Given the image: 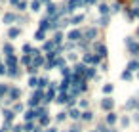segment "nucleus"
<instances>
[{"label":"nucleus","mask_w":139,"mask_h":132,"mask_svg":"<svg viewBox=\"0 0 139 132\" xmlns=\"http://www.w3.org/2000/svg\"><path fill=\"white\" fill-rule=\"evenodd\" d=\"M112 105H114V102L111 100V98H105V100L101 102V107H103L105 111H111V109H112Z\"/></svg>","instance_id":"f257e3e1"},{"label":"nucleus","mask_w":139,"mask_h":132,"mask_svg":"<svg viewBox=\"0 0 139 132\" xmlns=\"http://www.w3.org/2000/svg\"><path fill=\"white\" fill-rule=\"evenodd\" d=\"M128 50H130V54L137 56V54H139V42H132V44L128 46Z\"/></svg>","instance_id":"f03ea898"},{"label":"nucleus","mask_w":139,"mask_h":132,"mask_svg":"<svg viewBox=\"0 0 139 132\" xmlns=\"http://www.w3.org/2000/svg\"><path fill=\"white\" fill-rule=\"evenodd\" d=\"M95 35H97L95 29H88V31L84 33V38H86V40H92V38H95Z\"/></svg>","instance_id":"7ed1b4c3"},{"label":"nucleus","mask_w":139,"mask_h":132,"mask_svg":"<svg viewBox=\"0 0 139 132\" xmlns=\"http://www.w3.org/2000/svg\"><path fill=\"white\" fill-rule=\"evenodd\" d=\"M139 69V60H133V61H130L128 63V71L132 73V71H137Z\"/></svg>","instance_id":"20e7f679"},{"label":"nucleus","mask_w":139,"mask_h":132,"mask_svg":"<svg viewBox=\"0 0 139 132\" xmlns=\"http://www.w3.org/2000/svg\"><path fill=\"white\" fill-rule=\"evenodd\" d=\"M80 37H82V33H80V31H71L69 33V40H78Z\"/></svg>","instance_id":"39448f33"},{"label":"nucleus","mask_w":139,"mask_h":132,"mask_svg":"<svg viewBox=\"0 0 139 132\" xmlns=\"http://www.w3.org/2000/svg\"><path fill=\"white\" fill-rule=\"evenodd\" d=\"M97 52H99V57H105L107 56V48H105L103 44H97Z\"/></svg>","instance_id":"423d86ee"},{"label":"nucleus","mask_w":139,"mask_h":132,"mask_svg":"<svg viewBox=\"0 0 139 132\" xmlns=\"http://www.w3.org/2000/svg\"><path fill=\"white\" fill-rule=\"evenodd\" d=\"M10 98H12V100H17V98H19V90L17 88H12L10 90Z\"/></svg>","instance_id":"0eeeda50"},{"label":"nucleus","mask_w":139,"mask_h":132,"mask_svg":"<svg viewBox=\"0 0 139 132\" xmlns=\"http://www.w3.org/2000/svg\"><path fill=\"white\" fill-rule=\"evenodd\" d=\"M107 122H109V125H114V122H116V115H114V113H109V115H107Z\"/></svg>","instance_id":"6e6552de"},{"label":"nucleus","mask_w":139,"mask_h":132,"mask_svg":"<svg viewBox=\"0 0 139 132\" xmlns=\"http://www.w3.org/2000/svg\"><path fill=\"white\" fill-rule=\"evenodd\" d=\"M99 12H101L103 15H107V13H109V6H107V4H101V6H99Z\"/></svg>","instance_id":"1a4fd4ad"},{"label":"nucleus","mask_w":139,"mask_h":132,"mask_svg":"<svg viewBox=\"0 0 139 132\" xmlns=\"http://www.w3.org/2000/svg\"><path fill=\"white\" fill-rule=\"evenodd\" d=\"M48 27H50V21H48V19L40 21V31H44V29H48Z\"/></svg>","instance_id":"9d476101"},{"label":"nucleus","mask_w":139,"mask_h":132,"mask_svg":"<svg viewBox=\"0 0 139 132\" xmlns=\"http://www.w3.org/2000/svg\"><path fill=\"white\" fill-rule=\"evenodd\" d=\"M122 79H124V80H130V79H132V73H130V71L126 69L124 73H122Z\"/></svg>","instance_id":"9b49d317"},{"label":"nucleus","mask_w":139,"mask_h":132,"mask_svg":"<svg viewBox=\"0 0 139 132\" xmlns=\"http://www.w3.org/2000/svg\"><path fill=\"white\" fill-rule=\"evenodd\" d=\"M103 92H105V94H111V92H112V84H105V86H103Z\"/></svg>","instance_id":"f8f14e48"},{"label":"nucleus","mask_w":139,"mask_h":132,"mask_svg":"<svg viewBox=\"0 0 139 132\" xmlns=\"http://www.w3.org/2000/svg\"><path fill=\"white\" fill-rule=\"evenodd\" d=\"M82 119H84V121H92V113H90V111H84V113H82Z\"/></svg>","instance_id":"ddd939ff"},{"label":"nucleus","mask_w":139,"mask_h":132,"mask_svg":"<svg viewBox=\"0 0 139 132\" xmlns=\"http://www.w3.org/2000/svg\"><path fill=\"white\" fill-rule=\"evenodd\" d=\"M135 105H137V102H135V100H130V102L126 103V107H128V109H133Z\"/></svg>","instance_id":"4468645a"},{"label":"nucleus","mask_w":139,"mask_h":132,"mask_svg":"<svg viewBox=\"0 0 139 132\" xmlns=\"http://www.w3.org/2000/svg\"><path fill=\"white\" fill-rule=\"evenodd\" d=\"M13 19H15V17H13L12 13H6V15H4V21H6V23H10V21H13Z\"/></svg>","instance_id":"2eb2a0df"},{"label":"nucleus","mask_w":139,"mask_h":132,"mask_svg":"<svg viewBox=\"0 0 139 132\" xmlns=\"http://www.w3.org/2000/svg\"><path fill=\"white\" fill-rule=\"evenodd\" d=\"M93 75H95V71H93V69H86V79H92Z\"/></svg>","instance_id":"dca6fc26"},{"label":"nucleus","mask_w":139,"mask_h":132,"mask_svg":"<svg viewBox=\"0 0 139 132\" xmlns=\"http://www.w3.org/2000/svg\"><path fill=\"white\" fill-rule=\"evenodd\" d=\"M99 23H101V25H107V23H109V15H103V17L99 19Z\"/></svg>","instance_id":"f3484780"},{"label":"nucleus","mask_w":139,"mask_h":132,"mask_svg":"<svg viewBox=\"0 0 139 132\" xmlns=\"http://www.w3.org/2000/svg\"><path fill=\"white\" fill-rule=\"evenodd\" d=\"M71 117H72V119H78V117H80L78 109H72V111H71Z\"/></svg>","instance_id":"a211bd4d"},{"label":"nucleus","mask_w":139,"mask_h":132,"mask_svg":"<svg viewBox=\"0 0 139 132\" xmlns=\"http://www.w3.org/2000/svg\"><path fill=\"white\" fill-rule=\"evenodd\" d=\"M36 40H44V31H38L36 33Z\"/></svg>","instance_id":"6ab92c4d"},{"label":"nucleus","mask_w":139,"mask_h":132,"mask_svg":"<svg viewBox=\"0 0 139 132\" xmlns=\"http://www.w3.org/2000/svg\"><path fill=\"white\" fill-rule=\"evenodd\" d=\"M19 35V29H12L10 31V37H17Z\"/></svg>","instance_id":"aec40b11"},{"label":"nucleus","mask_w":139,"mask_h":132,"mask_svg":"<svg viewBox=\"0 0 139 132\" xmlns=\"http://www.w3.org/2000/svg\"><path fill=\"white\" fill-rule=\"evenodd\" d=\"M46 84H48V80H46V79H40V82H38V86L42 88V86H46Z\"/></svg>","instance_id":"412c9836"},{"label":"nucleus","mask_w":139,"mask_h":132,"mask_svg":"<svg viewBox=\"0 0 139 132\" xmlns=\"http://www.w3.org/2000/svg\"><path fill=\"white\" fill-rule=\"evenodd\" d=\"M84 17H82V15H76V17L75 19H72V23H80V21H82Z\"/></svg>","instance_id":"4be33fe9"},{"label":"nucleus","mask_w":139,"mask_h":132,"mask_svg":"<svg viewBox=\"0 0 139 132\" xmlns=\"http://www.w3.org/2000/svg\"><path fill=\"white\" fill-rule=\"evenodd\" d=\"M4 50H6V52H8V54H10V56H12V52H13V48H12V46H10V44H8V46H6V48H4Z\"/></svg>","instance_id":"5701e85b"},{"label":"nucleus","mask_w":139,"mask_h":132,"mask_svg":"<svg viewBox=\"0 0 139 132\" xmlns=\"http://www.w3.org/2000/svg\"><path fill=\"white\" fill-rule=\"evenodd\" d=\"M40 125L46 126V125H48V117H42V119H40Z\"/></svg>","instance_id":"b1692460"},{"label":"nucleus","mask_w":139,"mask_h":132,"mask_svg":"<svg viewBox=\"0 0 139 132\" xmlns=\"http://www.w3.org/2000/svg\"><path fill=\"white\" fill-rule=\"evenodd\" d=\"M38 6H40V2H38V0H34V4H32V10H38Z\"/></svg>","instance_id":"393cba45"},{"label":"nucleus","mask_w":139,"mask_h":132,"mask_svg":"<svg viewBox=\"0 0 139 132\" xmlns=\"http://www.w3.org/2000/svg\"><path fill=\"white\" fill-rule=\"evenodd\" d=\"M128 122H130L128 117H124V119H122V126H128Z\"/></svg>","instance_id":"a878e982"},{"label":"nucleus","mask_w":139,"mask_h":132,"mask_svg":"<svg viewBox=\"0 0 139 132\" xmlns=\"http://www.w3.org/2000/svg\"><path fill=\"white\" fill-rule=\"evenodd\" d=\"M25 130H32V125H31V122H25Z\"/></svg>","instance_id":"bb28decb"},{"label":"nucleus","mask_w":139,"mask_h":132,"mask_svg":"<svg viewBox=\"0 0 139 132\" xmlns=\"http://www.w3.org/2000/svg\"><path fill=\"white\" fill-rule=\"evenodd\" d=\"M133 15H135V17H139V8H135V10H133Z\"/></svg>","instance_id":"cd10ccee"},{"label":"nucleus","mask_w":139,"mask_h":132,"mask_svg":"<svg viewBox=\"0 0 139 132\" xmlns=\"http://www.w3.org/2000/svg\"><path fill=\"white\" fill-rule=\"evenodd\" d=\"M71 132H80V128H78V126H72V128H71Z\"/></svg>","instance_id":"c85d7f7f"},{"label":"nucleus","mask_w":139,"mask_h":132,"mask_svg":"<svg viewBox=\"0 0 139 132\" xmlns=\"http://www.w3.org/2000/svg\"><path fill=\"white\" fill-rule=\"evenodd\" d=\"M137 37H139V29H137Z\"/></svg>","instance_id":"c756f323"},{"label":"nucleus","mask_w":139,"mask_h":132,"mask_svg":"<svg viewBox=\"0 0 139 132\" xmlns=\"http://www.w3.org/2000/svg\"><path fill=\"white\" fill-rule=\"evenodd\" d=\"M135 2H137V4H139V0H135Z\"/></svg>","instance_id":"7c9ffc66"},{"label":"nucleus","mask_w":139,"mask_h":132,"mask_svg":"<svg viewBox=\"0 0 139 132\" xmlns=\"http://www.w3.org/2000/svg\"><path fill=\"white\" fill-rule=\"evenodd\" d=\"M137 77H139V73H137Z\"/></svg>","instance_id":"2f4dec72"},{"label":"nucleus","mask_w":139,"mask_h":132,"mask_svg":"<svg viewBox=\"0 0 139 132\" xmlns=\"http://www.w3.org/2000/svg\"><path fill=\"white\" fill-rule=\"evenodd\" d=\"M120 2H122V0H120Z\"/></svg>","instance_id":"473e14b6"}]
</instances>
